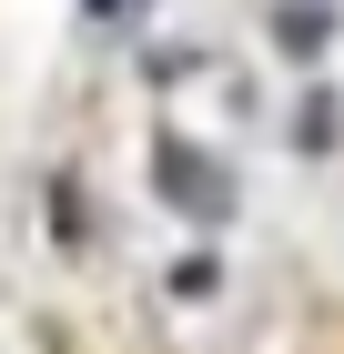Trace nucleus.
Returning <instances> with one entry per match:
<instances>
[{"label": "nucleus", "instance_id": "1", "mask_svg": "<svg viewBox=\"0 0 344 354\" xmlns=\"http://www.w3.org/2000/svg\"><path fill=\"white\" fill-rule=\"evenodd\" d=\"M91 10H111V21H122V10H142V0H91Z\"/></svg>", "mask_w": 344, "mask_h": 354}]
</instances>
